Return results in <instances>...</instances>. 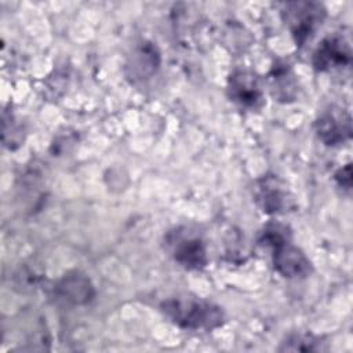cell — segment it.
<instances>
[{"mask_svg":"<svg viewBox=\"0 0 353 353\" xmlns=\"http://www.w3.org/2000/svg\"><path fill=\"white\" fill-rule=\"evenodd\" d=\"M254 200L261 211L269 215L284 212L290 205L288 193L276 175H263L256 181Z\"/></svg>","mask_w":353,"mask_h":353,"instance_id":"cell-8","label":"cell"},{"mask_svg":"<svg viewBox=\"0 0 353 353\" xmlns=\"http://www.w3.org/2000/svg\"><path fill=\"white\" fill-rule=\"evenodd\" d=\"M55 294L59 299L72 305H85L95 296L91 280L80 272L66 273L55 284Z\"/></svg>","mask_w":353,"mask_h":353,"instance_id":"cell-10","label":"cell"},{"mask_svg":"<svg viewBox=\"0 0 353 353\" xmlns=\"http://www.w3.org/2000/svg\"><path fill=\"white\" fill-rule=\"evenodd\" d=\"M314 131L324 145H342L352 138V117L345 109L331 106L316 119Z\"/></svg>","mask_w":353,"mask_h":353,"instance_id":"cell-6","label":"cell"},{"mask_svg":"<svg viewBox=\"0 0 353 353\" xmlns=\"http://www.w3.org/2000/svg\"><path fill=\"white\" fill-rule=\"evenodd\" d=\"M3 120H4L3 121V141L6 138H8V135H11L10 139L4 145L7 148H10V149H15L23 141V138H22V127L14 120V117L11 114H10V120H7L6 116L3 117Z\"/></svg>","mask_w":353,"mask_h":353,"instance_id":"cell-14","label":"cell"},{"mask_svg":"<svg viewBox=\"0 0 353 353\" xmlns=\"http://www.w3.org/2000/svg\"><path fill=\"white\" fill-rule=\"evenodd\" d=\"M269 84L272 95L283 103L292 102L296 98L298 85L295 76L288 63L276 62L269 73Z\"/></svg>","mask_w":353,"mask_h":353,"instance_id":"cell-11","label":"cell"},{"mask_svg":"<svg viewBox=\"0 0 353 353\" xmlns=\"http://www.w3.org/2000/svg\"><path fill=\"white\" fill-rule=\"evenodd\" d=\"M350 63L352 48L349 41L341 34H331L324 37L312 55V65L317 72L343 69Z\"/></svg>","mask_w":353,"mask_h":353,"instance_id":"cell-5","label":"cell"},{"mask_svg":"<svg viewBox=\"0 0 353 353\" xmlns=\"http://www.w3.org/2000/svg\"><path fill=\"white\" fill-rule=\"evenodd\" d=\"M161 57L159 48L150 41H141L132 48L125 63V72L132 81L150 79L159 69Z\"/></svg>","mask_w":353,"mask_h":353,"instance_id":"cell-9","label":"cell"},{"mask_svg":"<svg viewBox=\"0 0 353 353\" xmlns=\"http://www.w3.org/2000/svg\"><path fill=\"white\" fill-rule=\"evenodd\" d=\"M334 179L336 181V183L346 189V190H350L352 188V182H353V178H352V163H347L346 165H343L342 168H339L335 175H334Z\"/></svg>","mask_w":353,"mask_h":353,"instance_id":"cell-15","label":"cell"},{"mask_svg":"<svg viewBox=\"0 0 353 353\" xmlns=\"http://www.w3.org/2000/svg\"><path fill=\"white\" fill-rule=\"evenodd\" d=\"M292 239V233L291 229L280 222H269L259 234V244L265 245V247H274L279 243H283L285 240H291Z\"/></svg>","mask_w":353,"mask_h":353,"instance_id":"cell-13","label":"cell"},{"mask_svg":"<svg viewBox=\"0 0 353 353\" xmlns=\"http://www.w3.org/2000/svg\"><path fill=\"white\" fill-rule=\"evenodd\" d=\"M325 15L324 6L316 1L285 3L281 11V17L298 47L305 46L314 36Z\"/></svg>","mask_w":353,"mask_h":353,"instance_id":"cell-2","label":"cell"},{"mask_svg":"<svg viewBox=\"0 0 353 353\" xmlns=\"http://www.w3.org/2000/svg\"><path fill=\"white\" fill-rule=\"evenodd\" d=\"M165 243L174 261L188 270H201L208 263L205 243L188 228L168 232Z\"/></svg>","mask_w":353,"mask_h":353,"instance_id":"cell-3","label":"cell"},{"mask_svg":"<svg viewBox=\"0 0 353 353\" xmlns=\"http://www.w3.org/2000/svg\"><path fill=\"white\" fill-rule=\"evenodd\" d=\"M163 314L175 325L192 331H212L225 320L221 306L196 296H172L160 303Z\"/></svg>","mask_w":353,"mask_h":353,"instance_id":"cell-1","label":"cell"},{"mask_svg":"<svg viewBox=\"0 0 353 353\" xmlns=\"http://www.w3.org/2000/svg\"><path fill=\"white\" fill-rule=\"evenodd\" d=\"M270 250L273 268L280 276L285 279H305L313 272L312 262L299 247L292 244V239L279 243Z\"/></svg>","mask_w":353,"mask_h":353,"instance_id":"cell-7","label":"cell"},{"mask_svg":"<svg viewBox=\"0 0 353 353\" xmlns=\"http://www.w3.org/2000/svg\"><path fill=\"white\" fill-rule=\"evenodd\" d=\"M229 99L245 110H259L265 105L263 90L256 73L247 69H236L228 79Z\"/></svg>","mask_w":353,"mask_h":353,"instance_id":"cell-4","label":"cell"},{"mask_svg":"<svg viewBox=\"0 0 353 353\" xmlns=\"http://www.w3.org/2000/svg\"><path fill=\"white\" fill-rule=\"evenodd\" d=\"M327 350L323 338L312 332L290 334L279 346V352H323Z\"/></svg>","mask_w":353,"mask_h":353,"instance_id":"cell-12","label":"cell"}]
</instances>
